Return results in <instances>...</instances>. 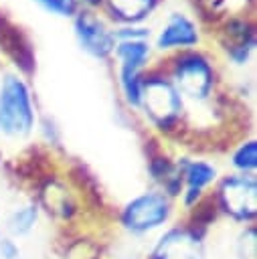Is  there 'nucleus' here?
Returning <instances> with one entry per match:
<instances>
[{
  "label": "nucleus",
  "mask_w": 257,
  "mask_h": 259,
  "mask_svg": "<svg viewBox=\"0 0 257 259\" xmlns=\"http://www.w3.org/2000/svg\"><path fill=\"white\" fill-rule=\"evenodd\" d=\"M36 127V111L28 83L18 73L0 81V134L12 140L28 138Z\"/></svg>",
  "instance_id": "1"
},
{
  "label": "nucleus",
  "mask_w": 257,
  "mask_h": 259,
  "mask_svg": "<svg viewBox=\"0 0 257 259\" xmlns=\"http://www.w3.org/2000/svg\"><path fill=\"white\" fill-rule=\"evenodd\" d=\"M174 217V200L158 188L130 198L119 210V227L132 237H150L164 231Z\"/></svg>",
  "instance_id": "2"
},
{
  "label": "nucleus",
  "mask_w": 257,
  "mask_h": 259,
  "mask_svg": "<svg viewBox=\"0 0 257 259\" xmlns=\"http://www.w3.org/2000/svg\"><path fill=\"white\" fill-rule=\"evenodd\" d=\"M221 217L241 227L255 225L257 217V178L251 174H227L217 180L210 194Z\"/></svg>",
  "instance_id": "3"
},
{
  "label": "nucleus",
  "mask_w": 257,
  "mask_h": 259,
  "mask_svg": "<svg viewBox=\"0 0 257 259\" xmlns=\"http://www.w3.org/2000/svg\"><path fill=\"white\" fill-rule=\"evenodd\" d=\"M140 109L150 123L160 132H174L180 125L184 113V99L176 91L174 83L162 75H150L142 81Z\"/></svg>",
  "instance_id": "4"
},
{
  "label": "nucleus",
  "mask_w": 257,
  "mask_h": 259,
  "mask_svg": "<svg viewBox=\"0 0 257 259\" xmlns=\"http://www.w3.org/2000/svg\"><path fill=\"white\" fill-rule=\"evenodd\" d=\"M180 93V97L202 103L212 95L215 89V69L210 61L200 53H182L172 65L170 79Z\"/></svg>",
  "instance_id": "5"
},
{
  "label": "nucleus",
  "mask_w": 257,
  "mask_h": 259,
  "mask_svg": "<svg viewBox=\"0 0 257 259\" xmlns=\"http://www.w3.org/2000/svg\"><path fill=\"white\" fill-rule=\"evenodd\" d=\"M148 259H206V233L190 223L168 225L152 243Z\"/></svg>",
  "instance_id": "6"
},
{
  "label": "nucleus",
  "mask_w": 257,
  "mask_h": 259,
  "mask_svg": "<svg viewBox=\"0 0 257 259\" xmlns=\"http://www.w3.org/2000/svg\"><path fill=\"white\" fill-rule=\"evenodd\" d=\"M178 164L182 174V192L178 198L182 208L190 212L208 196V188L219 180V170L212 162L198 158H180Z\"/></svg>",
  "instance_id": "7"
},
{
  "label": "nucleus",
  "mask_w": 257,
  "mask_h": 259,
  "mask_svg": "<svg viewBox=\"0 0 257 259\" xmlns=\"http://www.w3.org/2000/svg\"><path fill=\"white\" fill-rule=\"evenodd\" d=\"M73 30H75V38L79 47L87 55L95 59H107L113 53V47H115L113 30H109L107 24L93 12H87V10L77 12Z\"/></svg>",
  "instance_id": "8"
},
{
  "label": "nucleus",
  "mask_w": 257,
  "mask_h": 259,
  "mask_svg": "<svg viewBox=\"0 0 257 259\" xmlns=\"http://www.w3.org/2000/svg\"><path fill=\"white\" fill-rule=\"evenodd\" d=\"M198 28L192 18L182 12H170L156 36V49H192L194 45H198Z\"/></svg>",
  "instance_id": "9"
},
{
  "label": "nucleus",
  "mask_w": 257,
  "mask_h": 259,
  "mask_svg": "<svg viewBox=\"0 0 257 259\" xmlns=\"http://www.w3.org/2000/svg\"><path fill=\"white\" fill-rule=\"evenodd\" d=\"M0 51H4L24 75L34 71V51L30 40L6 16H0Z\"/></svg>",
  "instance_id": "10"
},
{
  "label": "nucleus",
  "mask_w": 257,
  "mask_h": 259,
  "mask_svg": "<svg viewBox=\"0 0 257 259\" xmlns=\"http://www.w3.org/2000/svg\"><path fill=\"white\" fill-rule=\"evenodd\" d=\"M40 206L36 200H22L16 206H12V210L6 214V219L2 221V231L4 235L12 237V239H24L30 233H34V229L40 223Z\"/></svg>",
  "instance_id": "11"
},
{
  "label": "nucleus",
  "mask_w": 257,
  "mask_h": 259,
  "mask_svg": "<svg viewBox=\"0 0 257 259\" xmlns=\"http://www.w3.org/2000/svg\"><path fill=\"white\" fill-rule=\"evenodd\" d=\"M255 47L253 26H249L241 18H233L225 26V49L229 59L235 65H247L251 51Z\"/></svg>",
  "instance_id": "12"
},
{
  "label": "nucleus",
  "mask_w": 257,
  "mask_h": 259,
  "mask_svg": "<svg viewBox=\"0 0 257 259\" xmlns=\"http://www.w3.org/2000/svg\"><path fill=\"white\" fill-rule=\"evenodd\" d=\"M150 42L148 40H115L113 53L119 61L117 75H144V67L150 61Z\"/></svg>",
  "instance_id": "13"
},
{
  "label": "nucleus",
  "mask_w": 257,
  "mask_h": 259,
  "mask_svg": "<svg viewBox=\"0 0 257 259\" xmlns=\"http://www.w3.org/2000/svg\"><path fill=\"white\" fill-rule=\"evenodd\" d=\"M105 4L117 20L125 24H138L156 8L158 0H105Z\"/></svg>",
  "instance_id": "14"
},
{
  "label": "nucleus",
  "mask_w": 257,
  "mask_h": 259,
  "mask_svg": "<svg viewBox=\"0 0 257 259\" xmlns=\"http://www.w3.org/2000/svg\"><path fill=\"white\" fill-rule=\"evenodd\" d=\"M229 164L235 174H251L257 170V142L253 138L243 140L229 156Z\"/></svg>",
  "instance_id": "15"
},
{
  "label": "nucleus",
  "mask_w": 257,
  "mask_h": 259,
  "mask_svg": "<svg viewBox=\"0 0 257 259\" xmlns=\"http://www.w3.org/2000/svg\"><path fill=\"white\" fill-rule=\"evenodd\" d=\"M237 253H239V259H255V253H257L255 225H247L241 229V233L237 237Z\"/></svg>",
  "instance_id": "16"
},
{
  "label": "nucleus",
  "mask_w": 257,
  "mask_h": 259,
  "mask_svg": "<svg viewBox=\"0 0 257 259\" xmlns=\"http://www.w3.org/2000/svg\"><path fill=\"white\" fill-rule=\"evenodd\" d=\"M34 2L47 12L57 14V16H75L79 12L77 0H34Z\"/></svg>",
  "instance_id": "17"
},
{
  "label": "nucleus",
  "mask_w": 257,
  "mask_h": 259,
  "mask_svg": "<svg viewBox=\"0 0 257 259\" xmlns=\"http://www.w3.org/2000/svg\"><path fill=\"white\" fill-rule=\"evenodd\" d=\"M22 249L20 243L8 235H0V259H20Z\"/></svg>",
  "instance_id": "18"
},
{
  "label": "nucleus",
  "mask_w": 257,
  "mask_h": 259,
  "mask_svg": "<svg viewBox=\"0 0 257 259\" xmlns=\"http://www.w3.org/2000/svg\"><path fill=\"white\" fill-rule=\"evenodd\" d=\"M77 2H81V0H77ZM85 4H89V6H95V4H99L101 0H83Z\"/></svg>",
  "instance_id": "19"
},
{
  "label": "nucleus",
  "mask_w": 257,
  "mask_h": 259,
  "mask_svg": "<svg viewBox=\"0 0 257 259\" xmlns=\"http://www.w3.org/2000/svg\"><path fill=\"white\" fill-rule=\"evenodd\" d=\"M0 235H2V221H0Z\"/></svg>",
  "instance_id": "20"
}]
</instances>
